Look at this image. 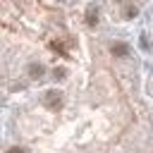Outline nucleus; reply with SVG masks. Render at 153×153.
I'll return each mask as SVG.
<instances>
[{
    "label": "nucleus",
    "mask_w": 153,
    "mask_h": 153,
    "mask_svg": "<svg viewBox=\"0 0 153 153\" xmlns=\"http://www.w3.org/2000/svg\"><path fill=\"white\" fill-rule=\"evenodd\" d=\"M43 103H45L48 110H60L62 108V93L60 91H48L43 96Z\"/></svg>",
    "instance_id": "obj_1"
},
{
    "label": "nucleus",
    "mask_w": 153,
    "mask_h": 153,
    "mask_svg": "<svg viewBox=\"0 0 153 153\" xmlns=\"http://www.w3.org/2000/svg\"><path fill=\"white\" fill-rule=\"evenodd\" d=\"M110 53H112L115 57H127V55H129V45L122 43V41H117V43L110 45Z\"/></svg>",
    "instance_id": "obj_2"
},
{
    "label": "nucleus",
    "mask_w": 153,
    "mask_h": 153,
    "mask_svg": "<svg viewBox=\"0 0 153 153\" xmlns=\"http://www.w3.org/2000/svg\"><path fill=\"white\" fill-rule=\"evenodd\" d=\"M26 74H29L31 79H41V76L45 74V67H43L41 62H31V65L26 67Z\"/></svg>",
    "instance_id": "obj_3"
},
{
    "label": "nucleus",
    "mask_w": 153,
    "mask_h": 153,
    "mask_svg": "<svg viewBox=\"0 0 153 153\" xmlns=\"http://www.w3.org/2000/svg\"><path fill=\"white\" fill-rule=\"evenodd\" d=\"M84 19H86V24H88V26H96V24H98V7H96V5H88V7H86Z\"/></svg>",
    "instance_id": "obj_4"
},
{
    "label": "nucleus",
    "mask_w": 153,
    "mask_h": 153,
    "mask_svg": "<svg viewBox=\"0 0 153 153\" xmlns=\"http://www.w3.org/2000/svg\"><path fill=\"white\" fill-rule=\"evenodd\" d=\"M136 14H139L136 5H127V10H124V17H127V19H131V17H136Z\"/></svg>",
    "instance_id": "obj_5"
},
{
    "label": "nucleus",
    "mask_w": 153,
    "mask_h": 153,
    "mask_svg": "<svg viewBox=\"0 0 153 153\" xmlns=\"http://www.w3.org/2000/svg\"><path fill=\"white\" fill-rule=\"evenodd\" d=\"M65 74H67V72H65L62 67H55V69H53V76H55V79H65Z\"/></svg>",
    "instance_id": "obj_6"
},
{
    "label": "nucleus",
    "mask_w": 153,
    "mask_h": 153,
    "mask_svg": "<svg viewBox=\"0 0 153 153\" xmlns=\"http://www.w3.org/2000/svg\"><path fill=\"white\" fill-rule=\"evenodd\" d=\"M7 153H26V148H22V146H12V148H7Z\"/></svg>",
    "instance_id": "obj_7"
}]
</instances>
